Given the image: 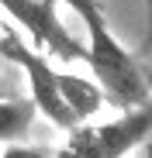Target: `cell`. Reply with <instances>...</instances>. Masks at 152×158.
Instances as JSON below:
<instances>
[{
	"instance_id": "7",
	"label": "cell",
	"mask_w": 152,
	"mask_h": 158,
	"mask_svg": "<svg viewBox=\"0 0 152 158\" xmlns=\"http://www.w3.org/2000/svg\"><path fill=\"white\" fill-rule=\"evenodd\" d=\"M0 158H52V148H42V144H7L4 151H0Z\"/></svg>"
},
{
	"instance_id": "8",
	"label": "cell",
	"mask_w": 152,
	"mask_h": 158,
	"mask_svg": "<svg viewBox=\"0 0 152 158\" xmlns=\"http://www.w3.org/2000/svg\"><path fill=\"white\" fill-rule=\"evenodd\" d=\"M135 155H138V158H152V131H149V134L135 144Z\"/></svg>"
},
{
	"instance_id": "1",
	"label": "cell",
	"mask_w": 152,
	"mask_h": 158,
	"mask_svg": "<svg viewBox=\"0 0 152 158\" xmlns=\"http://www.w3.org/2000/svg\"><path fill=\"white\" fill-rule=\"evenodd\" d=\"M56 4H66L83 21V28H87V65H90L93 83L104 89V100L121 107V110H132L138 103H145L152 96V83H149L145 69L138 65V59L114 38L100 0H56Z\"/></svg>"
},
{
	"instance_id": "9",
	"label": "cell",
	"mask_w": 152,
	"mask_h": 158,
	"mask_svg": "<svg viewBox=\"0 0 152 158\" xmlns=\"http://www.w3.org/2000/svg\"><path fill=\"white\" fill-rule=\"evenodd\" d=\"M149 14H152V0H149Z\"/></svg>"
},
{
	"instance_id": "5",
	"label": "cell",
	"mask_w": 152,
	"mask_h": 158,
	"mask_svg": "<svg viewBox=\"0 0 152 158\" xmlns=\"http://www.w3.org/2000/svg\"><path fill=\"white\" fill-rule=\"evenodd\" d=\"M59 89H62V100H66V107L73 110L76 124H83V120H93L100 114V107H104V89H100L93 79L87 76H69V72H59Z\"/></svg>"
},
{
	"instance_id": "2",
	"label": "cell",
	"mask_w": 152,
	"mask_h": 158,
	"mask_svg": "<svg viewBox=\"0 0 152 158\" xmlns=\"http://www.w3.org/2000/svg\"><path fill=\"white\" fill-rule=\"evenodd\" d=\"M152 131V96L132 110H121L114 120H83L69 127V138L62 141L52 158H128L135 144Z\"/></svg>"
},
{
	"instance_id": "4",
	"label": "cell",
	"mask_w": 152,
	"mask_h": 158,
	"mask_svg": "<svg viewBox=\"0 0 152 158\" xmlns=\"http://www.w3.org/2000/svg\"><path fill=\"white\" fill-rule=\"evenodd\" d=\"M0 10L31 38V48L42 55L59 62H87V45H80L62 24L56 0H0Z\"/></svg>"
},
{
	"instance_id": "3",
	"label": "cell",
	"mask_w": 152,
	"mask_h": 158,
	"mask_svg": "<svg viewBox=\"0 0 152 158\" xmlns=\"http://www.w3.org/2000/svg\"><path fill=\"white\" fill-rule=\"evenodd\" d=\"M0 59H7L11 65H17L24 72L31 103L48 124H56L59 131H69L76 124L73 110L62 100V89H59V69L48 62V55H42L28 41H21L14 31H0Z\"/></svg>"
},
{
	"instance_id": "6",
	"label": "cell",
	"mask_w": 152,
	"mask_h": 158,
	"mask_svg": "<svg viewBox=\"0 0 152 158\" xmlns=\"http://www.w3.org/2000/svg\"><path fill=\"white\" fill-rule=\"evenodd\" d=\"M35 103L31 100H0V144H14L31 131L35 120Z\"/></svg>"
}]
</instances>
